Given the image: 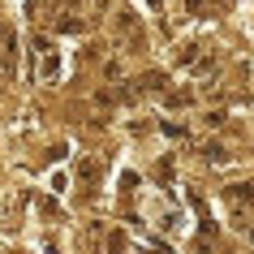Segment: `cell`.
I'll return each instance as SVG.
<instances>
[{
  "label": "cell",
  "mask_w": 254,
  "mask_h": 254,
  "mask_svg": "<svg viewBox=\"0 0 254 254\" xmlns=\"http://www.w3.org/2000/svg\"><path fill=\"white\" fill-rule=\"evenodd\" d=\"M39 78L43 82H56V78H61V56H56L52 48H43V56H39Z\"/></svg>",
  "instance_id": "cell-1"
},
{
  "label": "cell",
  "mask_w": 254,
  "mask_h": 254,
  "mask_svg": "<svg viewBox=\"0 0 254 254\" xmlns=\"http://www.w3.org/2000/svg\"><path fill=\"white\" fill-rule=\"evenodd\" d=\"M228 198H241V202H254V190H250V186H233V190H228Z\"/></svg>",
  "instance_id": "cell-2"
},
{
  "label": "cell",
  "mask_w": 254,
  "mask_h": 254,
  "mask_svg": "<svg viewBox=\"0 0 254 254\" xmlns=\"http://www.w3.org/2000/svg\"><path fill=\"white\" fill-rule=\"evenodd\" d=\"M78 177H82V181H95V177H99V164H95V160H86V164L78 168Z\"/></svg>",
  "instance_id": "cell-3"
},
{
  "label": "cell",
  "mask_w": 254,
  "mask_h": 254,
  "mask_svg": "<svg viewBox=\"0 0 254 254\" xmlns=\"http://www.w3.org/2000/svg\"><path fill=\"white\" fill-rule=\"evenodd\" d=\"M207 160L220 164V160H224V147H215V142H211V147H207Z\"/></svg>",
  "instance_id": "cell-4"
},
{
  "label": "cell",
  "mask_w": 254,
  "mask_h": 254,
  "mask_svg": "<svg viewBox=\"0 0 254 254\" xmlns=\"http://www.w3.org/2000/svg\"><path fill=\"white\" fill-rule=\"evenodd\" d=\"M155 177H160V181H168V177H173V164H168V160H160V168H155Z\"/></svg>",
  "instance_id": "cell-5"
},
{
  "label": "cell",
  "mask_w": 254,
  "mask_h": 254,
  "mask_svg": "<svg viewBox=\"0 0 254 254\" xmlns=\"http://www.w3.org/2000/svg\"><path fill=\"white\" fill-rule=\"evenodd\" d=\"M52 190H56V194H65V190H69V181H65V173H56V177H52Z\"/></svg>",
  "instance_id": "cell-6"
}]
</instances>
